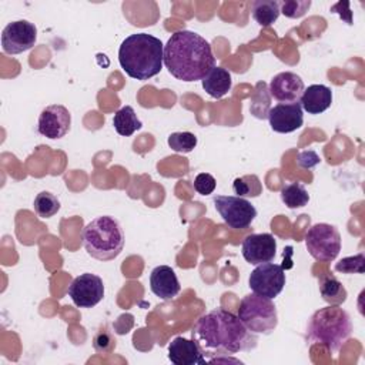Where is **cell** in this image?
Segmentation results:
<instances>
[{
	"mask_svg": "<svg viewBox=\"0 0 365 365\" xmlns=\"http://www.w3.org/2000/svg\"><path fill=\"white\" fill-rule=\"evenodd\" d=\"M232 188L238 197H258L262 192L261 181L254 174L235 178Z\"/></svg>",
	"mask_w": 365,
	"mask_h": 365,
	"instance_id": "484cf974",
	"label": "cell"
},
{
	"mask_svg": "<svg viewBox=\"0 0 365 365\" xmlns=\"http://www.w3.org/2000/svg\"><path fill=\"white\" fill-rule=\"evenodd\" d=\"M242 257L248 264L259 265L274 259L277 252V240L269 232L250 234L242 241Z\"/></svg>",
	"mask_w": 365,
	"mask_h": 365,
	"instance_id": "4fadbf2b",
	"label": "cell"
},
{
	"mask_svg": "<svg viewBox=\"0 0 365 365\" xmlns=\"http://www.w3.org/2000/svg\"><path fill=\"white\" fill-rule=\"evenodd\" d=\"M269 108V91L264 83H258L251 97L250 111L257 118H267Z\"/></svg>",
	"mask_w": 365,
	"mask_h": 365,
	"instance_id": "cb8c5ba5",
	"label": "cell"
},
{
	"mask_svg": "<svg viewBox=\"0 0 365 365\" xmlns=\"http://www.w3.org/2000/svg\"><path fill=\"white\" fill-rule=\"evenodd\" d=\"M71 125L70 111L61 104H51L41 110L37 120V131L47 138L57 140L67 134Z\"/></svg>",
	"mask_w": 365,
	"mask_h": 365,
	"instance_id": "7c38bea8",
	"label": "cell"
},
{
	"mask_svg": "<svg viewBox=\"0 0 365 365\" xmlns=\"http://www.w3.org/2000/svg\"><path fill=\"white\" fill-rule=\"evenodd\" d=\"M164 44L160 38L135 33L125 37L118 48V63L131 78L144 81L157 76L163 68Z\"/></svg>",
	"mask_w": 365,
	"mask_h": 365,
	"instance_id": "3957f363",
	"label": "cell"
},
{
	"mask_svg": "<svg viewBox=\"0 0 365 365\" xmlns=\"http://www.w3.org/2000/svg\"><path fill=\"white\" fill-rule=\"evenodd\" d=\"M37 40V29L27 20L9 23L1 31V48L7 54H20L30 50Z\"/></svg>",
	"mask_w": 365,
	"mask_h": 365,
	"instance_id": "8fae6325",
	"label": "cell"
},
{
	"mask_svg": "<svg viewBox=\"0 0 365 365\" xmlns=\"http://www.w3.org/2000/svg\"><path fill=\"white\" fill-rule=\"evenodd\" d=\"M352 322L345 309L339 305H328L315 311L307 327V339L309 344H318L335 354L349 339Z\"/></svg>",
	"mask_w": 365,
	"mask_h": 365,
	"instance_id": "277c9868",
	"label": "cell"
},
{
	"mask_svg": "<svg viewBox=\"0 0 365 365\" xmlns=\"http://www.w3.org/2000/svg\"><path fill=\"white\" fill-rule=\"evenodd\" d=\"M168 359L174 365H204L207 362L200 345L182 336H175L168 344Z\"/></svg>",
	"mask_w": 365,
	"mask_h": 365,
	"instance_id": "2e32d148",
	"label": "cell"
},
{
	"mask_svg": "<svg viewBox=\"0 0 365 365\" xmlns=\"http://www.w3.org/2000/svg\"><path fill=\"white\" fill-rule=\"evenodd\" d=\"M298 164L302 167V168H312L315 167L317 164H319V157L315 151L312 150H307V151H301L298 154Z\"/></svg>",
	"mask_w": 365,
	"mask_h": 365,
	"instance_id": "1f68e13d",
	"label": "cell"
},
{
	"mask_svg": "<svg viewBox=\"0 0 365 365\" xmlns=\"http://www.w3.org/2000/svg\"><path fill=\"white\" fill-rule=\"evenodd\" d=\"M124 231L118 221L110 215L91 220L83 230V245L88 255L100 261H110L124 248Z\"/></svg>",
	"mask_w": 365,
	"mask_h": 365,
	"instance_id": "5b68a950",
	"label": "cell"
},
{
	"mask_svg": "<svg viewBox=\"0 0 365 365\" xmlns=\"http://www.w3.org/2000/svg\"><path fill=\"white\" fill-rule=\"evenodd\" d=\"M281 200L282 202L294 210V208H301L305 207L309 201V194L305 190V187L299 182H289L282 187L281 190Z\"/></svg>",
	"mask_w": 365,
	"mask_h": 365,
	"instance_id": "603a6c76",
	"label": "cell"
},
{
	"mask_svg": "<svg viewBox=\"0 0 365 365\" xmlns=\"http://www.w3.org/2000/svg\"><path fill=\"white\" fill-rule=\"evenodd\" d=\"M278 3L279 11L288 19H299L311 7V0H284Z\"/></svg>",
	"mask_w": 365,
	"mask_h": 365,
	"instance_id": "f1b7e54d",
	"label": "cell"
},
{
	"mask_svg": "<svg viewBox=\"0 0 365 365\" xmlns=\"http://www.w3.org/2000/svg\"><path fill=\"white\" fill-rule=\"evenodd\" d=\"M170 148L175 153H191L197 145V137L190 131L171 133L167 138Z\"/></svg>",
	"mask_w": 365,
	"mask_h": 365,
	"instance_id": "4316f807",
	"label": "cell"
},
{
	"mask_svg": "<svg viewBox=\"0 0 365 365\" xmlns=\"http://www.w3.org/2000/svg\"><path fill=\"white\" fill-rule=\"evenodd\" d=\"M285 285L284 268L274 262H264L257 265L248 278V287L254 294L265 298H275L281 294Z\"/></svg>",
	"mask_w": 365,
	"mask_h": 365,
	"instance_id": "9c48e42d",
	"label": "cell"
},
{
	"mask_svg": "<svg viewBox=\"0 0 365 365\" xmlns=\"http://www.w3.org/2000/svg\"><path fill=\"white\" fill-rule=\"evenodd\" d=\"M113 125L120 135L128 137L134 134L137 130H140L143 127V123L137 117L131 106H124L118 111H115L113 117Z\"/></svg>",
	"mask_w": 365,
	"mask_h": 365,
	"instance_id": "44dd1931",
	"label": "cell"
},
{
	"mask_svg": "<svg viewBox=\"0 0 365 365\" xmlns=\"http://www.w3.org/2000/svg\"><path fill=\"white\" fill-rule=\"evenodd\" d=\"M214 205L222 221L234 230H245L257 217L255 207L238 195H215Z\"/></svg>",
	"mask_w": 365,
	"mask_h": 365,
	"instance_id": "ba28073f",
	"label": "cell"
},
{
	"mask_svg": "<svg viewBox=\"0 0 365 365\" xmlns=\"http://www.w3.org/2000/svg\"><path fill=\"white\" fill-rule=\"evenodd\" d=\"M217 181L215 178L208 173H201L194 180V190L201 195H208L215 190Z\"/></svg>",
	"mask_w": 365,
	"mask_h": 365,
	"instance_id": "4dcf8cb0",
	"label": "cell"
},
{
	"mask_svg": "<svg viewBox=\"0 0 365 365\" xmlns=\"http://www.w3.org/2000/svg\"><path fill=\"white\" fill-rule=\"evenodd\" d=\"M299 104L308 114H321L331 107L332 91L324 84H311L304 88Z\"/></svg>",
	"mask_w": 365,
	"mask_h": 365,
	"instance_id": "ac0fdd59",
	"label": "cell"
},
{
	"mask_svg": "<svg viewBox=\"0 0 365 365\" xmlns=\"http://www.w3.org/2000/svg\"><path fill=\"white\" fill-rule=\"evenodd\" d=\"M191 334L204 355L227 356L257 346L255 334L244 327L238 315L224 308H217L201 315Z\"/></svg>",
	"mask_w": 365,
	"mask_h": 365,
	"instance_id": "6da1fadb",
	"label": "cell"
},
{
	"mask_svg": "<svg viewBox=\"0 0 365 365\" xmlns=\"http://www.w3.org/2000/svg\"><path fill=\"white\" fill-rule=\"evenodd\" d=\"M201 84L208 96L212 98H221L231 90L232 78L228 70L214 66L201 80Z\"/></svg>",
	"mask_w": 365,
	"mask_h": 365,
	"instance_id": "d6986e66",
	"label": "cell"
},
{
	"mask_svg": "<svg viewBox=\"0 0 365 365\" xmlns=\"http://www.w3.org/2000/svg\"><path fill=\"white\" fill-rule=\"evenodd\" d=\"M305 247L314 259L331 262L341 251V234L331 224H314L305 234Z\"/></svg>",
	"mask_w": 365,
	"mask_h": 365,
	"instance_id": "52a82bcc",
	"label": "cell"
},
{
	"mask_svg": "<svg viewBox=\"0 0 365 365\" xmlns=\"http://www.w3.org/2000/svg\"><path fill=\"white\" fill-rule=\"evenodd\" d=\"M67 294L76 307L93 308L104 297V284L98 275L84 272L71 281Z\"/></svg>",
	"mask_w": 365,
	"mask_h": 365,
	"instance_id": "30bf717a",
	"label": "cell"
},
{
	"mask_svg": "<svg viewBox=\"0 0 365 365\" xmlns=\"http://www.w3.org/2000/svg\"><path fill=\"white\" fill-rule=\"evenodd\" d=\"M93 345L98 354L108 355L115 348V338L108 331L100 329L93 339Z\"/></svg>",
	"mask_w": 365,
	"mask_h": 365,
	"instance_id": "f546056e",
	"label": "cell"
},
{
	"mask_svg": "<svg viewBox=\"0 0 365 365\" xmlns=\"http://www.w3.org/2000/svg\"><path fill=\"white\" fill-rule=\"evenodd\" d=\"M319 292L322 299L329 305H341L346 301L348 292L341 281L327 272L319 278Z\"/></svg>",
	"mask_w": 365,
	"mask_h": 365,
	"instance_id": "ffe728a7",
	"label": "cell"
},
{
	"mask_svg": "<svg viewBox=\"0 0 365 365\" xmlns=\"http://www.w3.org/2000/svg\"><path fill=\"white\" fill-rule=\"evenodd\" d=\"M335 271L342 274H364L365 272V255L362 252L351 257H345L335 264Z\"/></svg>",
	"mask_w": 365,
	"mask_h": 365,
	"instance_id": "83f0119b",
	"label": "cell"
},
{
	"mask_svg": "<svg viewBox=\"0 0 365 365\" xmlns=\"http://www.w3.org/2000/svg\"><path fill=\"white\" fill-rule=\"evenodd\" d=\"M237 315L244 327L255 335H268L278 325V314L274 302L254 292L241 299Z\"/></svg>",
	"mask_w": 365,
	"mask_h": 365,
	"instance_id": "8992f818",
	"label": "cell"
},
{
	"mask_svg": "<svg viewBox=\"0 0 365 365\" xmlns=\"http://www.w3.org/2000/svg\"><path fill=\"white\" fill-rule=\"evenodd\" d=\"M305 86L302 78L291 71H282L274 76L269 81L268 91L281 104L297 103L304 91Z\"/></svg>",
	"mask_w": 365,
	"mask_h": 365,
	"instance_id": "9a60e30c",
	"label": "cell"
},
{
	"mask_svg": "<svg viewBox=\"0 0 365 365\" xmlns=\"http://www.w3.org/2000/svg\"><path fill=\"white\" fill-rule=\"evenodd\" d=\"M33 207L38 217L50 218L60 210V201L54 194L48 191H41L36 195Z\"/></svg>",
	"mask_w": 365,
	"mask_h": 365,
	"instance_id": "d4e9b609",
	"label": "cell"
},
{
	"mask_svg": "<svg viewBox=\"0 0 365 365\" xmlns=\"http://www.w3.org/2000/svg\"><path fill=\"white\" fill-rule=\"evenodd\" d=\"M150 288L160 299L170 301L178 295L181 285L171 267L158 265L150 274Z\"/></svg>",
	"mask_w": 365,
	"mask_h": 365,
	"instance_id": "e0dca14e",
	"label": "cell"
},
{
	"mask_svg": "<svg viewBox=\"0 0 365 365\" xmlns=\"http://www.w3.org/2000/svg\"><path fill=\"white\" fill-rule=\"evenodd\" d=\"M163 63L168 73L181 81L202 80L215 66L211 44L198 33L178 30L164 46Z\"/></svg>",
	"mask_w": 365,
	"mask_h": 365,
	"instance_id": "7a4b0ae2",
	"label": "cell"
},
{
	"mask_svg": "<svg viewBox=\"0 0 365 365\" xmlns=\"http://www.w3.org/2000/svg\"><path fill=\"white\" fill-rule=\"evenodd\" d=\"M251 13L261 27H268L274 24L281 14L279 3L275 0H257L251 4Z\"/></svg>",
	"mask_w": 365,
	"mask_h": 365,
	"instance_id": "7402d4cb",
	"label": "cell"
},
{
	"mask_svg": "<svg viewBox=\"0 0 365 365\" xmlns=\"http://www.w3.org/2000/svg\"><path fill=\"white\" fill-rule=\"evenodd\" d=\"M267 118L269 121L271 128L275 133H281V134L292 133L302 127V123H304L302 107L298 101L289 103V104L279 103L269 108Z\"/></svg>",
	"mask_w": 365,
	"mask_h": 365,
	"instance_id": "5bb4252c",
	"label": "cell"
}]
</instances>
